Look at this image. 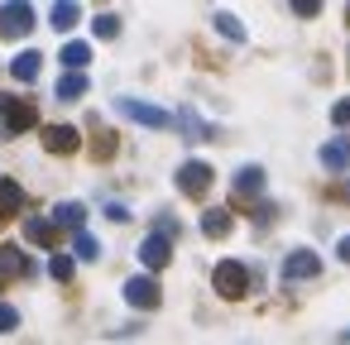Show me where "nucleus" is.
I'll list each match as a JSON object with an SVG mask.
<instances>
[{"label": "nucleus", "instance_id": "nucleus-14", "mask_svg": "<svg viewBox=\"0 0 350 345\" xmlns=\"http://www.w3.org/2000/svg\"><path fill=\"white\" fill-rule=\"evenodd\" d=\"M226 230H230V211H226V206H206V211H202V235L221 240Z\"/></svg>", "mask_w": 350, "mask_h": 345}, {"label": "nucleus", "instance_id": "nucleus-12", "mask_svg": "<svg viewBox=\"0 0 350 345\" xmlns=\"http://www.w3.org/2000/svg\"><path fill=\"white\" fill-rule=\"evenodd\" d=\"M82 221H87V206H82V202H63V206H53V230H72V235H82Z\"/></svg>", "mask_w": 350, "mask_h": 345}, {"label": "nucleus", "instance_id": "nucleus-3", "mask_svg": "<svg viewBox=\"0 0 350 345\" xmlns=\"http://www.w3.org/2000/svg\"><path fill=\"white\" fill-rule=\"evenodd\" d=\"M206 187H211V163H206V158H187V163L178 168V192L206 197Z\"/></svg>", "mask_w": 350, "mask_h": 345}, {"label": "nucleus", "instance_id": "nucleus-18", "mask_svg": "<svg viewBox=\"0 0 350 345\" xmlns=\"http://www.w3.org/2000/svg\"><path fill=\"white\" fill-rule=\"evenodd\" d=\"M39 68H44V58H39L34 49H29V53H20V58L10 63V72H15L20 82H34V77H39Z\"/></svg>", "mask_w": 350, "mask_h": 345}, {"label": "nucleus", "instance_id": "nucleus-17", "mask_svg": "<svg viewBox=\"0 0 350 345\" xmlns=\"http://www.w3.org/2000/svg\"><path fill=\"white\" fill-rule=\"evenodd\" d=\"M92 63V44H63V68L68 72H82Z\"/></svg>", "mask_w": 350, "mask_h": 345}, {"label": "nucleus", "instance_id": "nucleus-19", "mask_svg": "<svg viewBox=\"0 0 350 345\" xmlns=\"http://www.w3.org/2000/svg\"><path fill=\"white\" fill-rule=\"evenodd\" d=\"M82 92H87V77H82V72H63V82H58V96H63V101H77Z\"/></svg>", "mask_w": 350, "mask_h": 345}, {"label": "nucleus", "instance_id": "nucleus-27", "mask_svg": "<svg viewBox=\"0 0 350 345\" xmlns=\"http://www.w3.org/2000/svg\"><path fill=\"white\" fill-rule=\"evenodd\" d=\"M293 10H297V15H302V20H312V15H317V10H321V5H317V0H293Z\"/></svg>", "mask_w": 350, "mask_h": 345}, {"label": "nucleus", "instance_id": "nucleus-28", "mask_svg": "<svg viewBox=\"0 0 350 345\" xmlns=\"http://www.w3.org/2000/svg\"><path fill=\"white\" fill-rule=\"evenodd\" d=\"M336 254H340V259H345V264H350V235H345V240H340V245H336Z\"/></svg>", "mask_w": 350, "mask_h": 345}, {"label": "nucleus", "instance_id": "nucleus-8", "mask_svg": "<svg viewBox=\"0 0 350 345\" xmlns=\"http://www.w3.org/2000/svg\"><path fill=\"white\" fill-rule=\"evenodd\" d=\"M0 115H5V130H10V135H25V130L34 125V106H29V101L0 96Z\"/></svg>", "mask_w": 350, "mask_h": 345}, {"label": "nucleus", "instance_id": "nucleus-23", "mask_svg": "<svg viewBox=\"0 0 350 345\" xmlns=\"http://www.w3.org/2000/svg\"><path fill=\"white\" fill-rule=\"evenodd\" d=\"M72 249H77V259H96V254H101V245H96V240H92L87 230H82V235L72 240Z\"/></svg>", "mask_w": 350, "mask_h": 345}, {"label": "nucleus", "instance_id": "nucleus-15", "mask_svg": "<svg viewBox=\"0 0 350 345\" xmlns=\"http://www.w3.org/2000/svg\"><path fill=\"white\" fill-rule=\"evenodd\" d=\"M25 235H29V245H44V249H53V240H58L53 221H44V216H29L25 221Z\"/></svg>", "mask_w": 350, "mask_h": 345}, {"label": "nucleus", "instance_id": "nucleus-6", "mask_svg": "<svg viewBox=\"0 0 350 345\" xmlns=\"http://www.w3.org/2000/svg\"><path fill=\"white\" fill-rule=\"evenodd\" d=\"M159 297H163V292H159V283H154L149 273H139V278H130V283H125V302H130V307H139V312L159 307Z\"/></svg>", "mask_w": 350, "mask_h": 345}, {"label": "nucleus", "instance_id": "nucleus-30", "mask_svg": "<svg viewBox=\"0 0 350 345\" xmlns=\"http://www.w3.org/2000/svg\"><path fill=\"white\" fill-rule=\"evenodd\" d=\"M340 345H350V326H345V331H340Z\"/></svg>", "mask_w": 350, "mask_h": 345}, {"label": "nucleus", "instance_id": "nucleus-24", "mask_svg": "<svg viewBox=\"0 0 350 345\" xmlns=\"http://www.w3.org/2000/svg\"><path fill=\"white\" fill-rule=\"evenodd\" d=\"M49 273H53L58 283H68V278H72V259H68V254H53V259H49Z\"/></svg>", "mask_w": 350, "mask_h": 345}, {"label": "nucleus", "instance_id": "nucleus-26", "mask_svg": "<svg viewBox=\"0 0 350 345\" xmlns=\"http://www.w3.org/2000/svg\"><path fill=\"white\" fill-rule=\"evenodd\" d=\"M331 120H336V125H350V96H345V101H336V106H331Z\"/></svg>", "mask_w": 350, "mask_h": 345}, {"label": "nucleus", "instance_id": "nucleus-2", "mask_svg": "<svg viewBox=\"0 0 350 345\" xmlns=\"http://www.w3.org/2000/svg\"><path fill=\"white\" fill-rule=\"evenodd\" d=\"M116 111L130 115V120H139V125H149V130H168V125H173V115H168L163 106H149V101H130V96H120Z\"/></svg>", "mask_w": 350, "mask_h": 345}, {"label": "nucleus", "instance_id": "nucleus-4", "mask_svg": "<svg viewBox=\"0 0 350 345\" xmlns=\"http://www.w3.org/2000/svg\"><path fill=\"white\" fill-rule=\"evenodd\" d=\"M321 273V254L317 249H293L288 259H283V278H293V283H307V278H317Z\"/></svg>", "mask_w": 350, "mask_h": 345}, {"label": "nucleus", "instance_id": "nucleus-29", "mask_svg": "<svg viewBox=\"0 0 350 345\" xmlns=\"http://www.w3.org/2000/svg\"><path fill=\"white\" fill-rule=\"evenodd\" d=\"M340 202H350V182H345V187H340Z\"/></svg>", "mask_w": 350, "mask_h": 345}, {"label": "nucleus", "instance_id": "nucleus-20", "mask_svg": "<svg viewBox=\"0 0 350 345\" xmlns=\"http://www.w3.org/2000/svg\"><path fill=\"white\" fill-rule=\"evenodd\" d=\"M216 29H221L226 39H235V44H245V25H240L235 15H226V10H221V15H216Z\"/></svg>", "mask_w": 350, "mask_h": 345}, {"label": "nucleus", "instance_id": "nucleus-25", "mask_svg": "<svg viewBox=\"0 0 350 345\" xmlns=\"http://www.w3.org/2000/svg\"><path fill=\"white\" fill-rule=\"evenodd\" d=\"M15 326H20V312L0 302V331H15Z\"/></svg>", "mask_w": 350, "mask_h": 345}, {"label": "nucleus", "instance_id": "nucleus-10", "mask_svg": "<svg viewBox=\"0 0 350 345\" xmlns=\"http://www.w3.org/2000/svg\"><path fill=\"white\" fill-rule=\"evenodd\" d=\"M168 259H173V240L168 235H149L139 245V264L144 268H168Z\"/></svg>", "mask_w": 350, "mask_h": 345}, {"label": "nucleus", "instance_id": "nucleus-22", "mask_svg": "<svg viewBox=\"0 0 350 345\" xmlns=\"http://www.w3.org/2000/svg\"><path fill=\"white\" fill-rule=\"evenodd\" d=\"M92 34H96V39H116V34H120V20H116V15H96V20H92Z\"/></svg>", "mask_w": 350, "mask_h": 345}, {"label": "nucleus", "instance_id": "nucleus-11", "mask_svg": "<svg viewBox=\"0 0 350 345\" xmlns=\"http://www.w3.org/2000/svg\"><path fill=\"white\" fill-rule=\"evenodd\" d=\"M321 168H331V173H345L350 168V135L321 144Z\"/></svg>", "mask_w": 350, "mask_h": 345}, {"label": "nucleus", "instance_id": "nucleus-13", "mask_svg": "<svg viewBox=\"0 0 350 345\" xmlns=\"http://www.w3.org/2000/svg\"><path fill=\"white\" fill-rule=\"evenodd\" d=\"M20 273H29L25 249H15V245H0V278H20Z\"/></svg>", "mask_w": 350, "mask_h": 345}, {"label": "nucleus", "instance_id": "nucleus-16", "mask_svg": "<svg viewBox=\"0 0 350 345\" xmlns=\"http://www.w3.org/2000/svg\"><path fill=\"white\" fill-rule=\"evenodd\" d=\"M25 206V187L15 182V178H0V216H10V211H20Z\"/></svg>", "mask_w": 350, "mask_h": 345}, {"label": "nucleus", "instance_id": "nucleus-21", "mask_svg": "<svg viewBox=\"0 0 350 345\" xmlns=\"http://www.w3.org/2000/svg\"><path fill=\"white\" fill-rule=\"evenodd\" d=\"M77 20H82V10H77V5H68V0H63V5L53 10V29H72Z\"/></svg>", "mask_w": 350, "mask_h": 345}, {"label": "nucleus", "instance_id": "nucleus-1", "mask_svg": "<svg viewBox=\"0 0 350 345\" xmlns=\"http://www.w3.org/2000/svg\"><path fill=\"white\" fill-rule=\"evenodd\" d=\"M211 283H216V292H221V297H230V302H235V297H245V292H250V268H245L240 259H221V264L211 268Z\"/></svg>", "mask_w": 350, "mask_h": 345}, {"label": "nucleus", "instance_id": "nucleus-5", "mask_svg": "<svg viewBox=\"0 0 350 345\" xmlns=\"http://www.w3.org/2000/svg\"><path fill=\"white\" fill-rule=\"evenodd\" d=\"M34 29V10L29 5H0V34L5 39H25Z\"/></svg>", "mask_w": 350, "mask_h": 345}, {"label": "nucleus", "instance_id": "nucleus-7", "mask_svg": "<svg viewBox=\"0 0 350 345\" xmlns=\"http://www.w3.org/2000/svg\"><path fill=\"white\" fill-rule=\"evenodd\" d=\"M44 149L49 154H77L82 149V135L72 125H44Z\"/></svg>", "mask_w": 350, "mask_h": 345}, {"label": "nucleus", "instance_id": "nucleus-9", "mask_svg": "<svg viewBox=\"0 0 350 345\" xmlns=\"http://www.w3.org/2000/svg\"><path fill=\"white\" fill-rule=\"evenodd\" d=\"M259 197H264V168L250 163V168L235 173V202L245 206V202H259Z\"/></svg>", "mask_w": 350, "mask_h": 345}]
</instances>
